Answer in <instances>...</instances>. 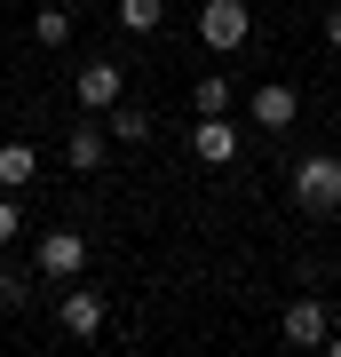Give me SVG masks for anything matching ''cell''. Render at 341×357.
I'll use <instances>...</instances> for the list:
<instances>
[{"label": "cell", "instance_id": "cell-1", "mask_svg": "<svg viewBox=\"0 0 341 357\" xmlns=\"http://www.w3.org/2000/svg\"><path fill=\"white\" fill-rule=\"evenodd\" d=\"M286 191H294L302 215H333V206H341V159H333V151L294 159V167H286Z\"/></svg>", "mask_w": 341, "mask_h": 357}, {"label": "cell", "instance_id": "cell-2", "mask_svg": "<svg viewBox=\"0 0 341 357\" xmlns=\"http://www.w3.org/2000/svg\"><path fill=\"white\" fill-rule=\"evenodd\" d=\"M199 40L215 56H238L254 40V8H246V0H206V8H199Z\"/></svg>", "mask_w": 341, "mask_h": 357}, {"label": "cell", "instance_id": "cell-3", "mask_svg": "<svg viewBox=\"0 0 341 357\" xmlns=\"http://www.w3.org/2000/svg\"><path fill=\"white\" fill-rule=\"evenodd\" d=\"M32 270L56 278V286H72L79 270H88V238H79V230H48V238L32 246Z\"/></svg>", "mask_w": 341, "mask_h": 357}, {"label": "cell", "instance_id": "cell-4", "mask_svg": "<svg viewBox=\"0 0 341 357\" xmlns=\"http://www.w3.org/2000/svg\"><path fill=\"white\" fill-rule=\"evenodd\" d=\"M103 318H112V302H103V294L96 286H63V302H56V326L63 333H72V342H96V333H103Z\"/></svg>", "mask_w": 341, "mask_h": 357}, {"label": "cell", "instance_id": "cell-5", "mask_svg": "<svg viewBox=\"0 0 341 357\" xmlns=\"http://www.w3.org/2000/svg\"><path fill=\"white\" fill-rule=\"evenodd\" d=\"M190 159H199V167H230V159H238V119H230V112H199V119H190Z\"/></svg>", "mask_w": 341, "mask_h": 357}, {"label": "cell", "instance_id": "cell-6", "mask_svg": "<svg viewBox=\"0 0 341 357\" xmlns=\"http://www.w3.org/2000/svg\"><path fill=\"white\" fill-rule=\"evenodd\" d=\"M119 96H127V72L112 64V56H96V64H79V79H72V103H79V112H112Z\"/></svg>", "mask_w": 341, "mask_h": 357}, {"label": "cell", "instance_id": "cell-7", "mask_svg": "<svg viewBox=\"0 0 341 357\" xmlns=\"http://www.w3.org/2000/svg\"><path fill=\"white\" fill-rule=\"evenodd\" d=\"M278 333H286L294 349H326L333 318H326V302H317V294H302V302H286V310H278Z\"/></svg>", "mask_w": 341, "mask_h": 357}, {"label": "cell", "instance_id": "cell-8", "mask_svg": "<svg viewBox=\"0 0 341 357\" xmlns=\"http://www.w3.org/2000/svg\"><path fill=\"white\" fill-rule=\"evenodd\" d=\"M294 119H302V96H294L286 79H262V88H254V128H270V135H286Z\"/></svg>", "mask_w": 341, "mask_h": 357}, {"label": "cell", "instance_id": "cell-9", "mask_svg": "<svg viewBox=\"0 0 341 357\" xmlns=\"http://www.w3.org/2000/svg\"><path fill=\"white\" fill-rule=\"evenodd\" d=\"M103 151H112V128H96V119H79V128L63 135V167H72V175H96Z\"/></svg>", "mask_w": 341, "mask_h": 357}, {"label": "cell", "instance_id": "cell-10", "mask_svg": "<svg viewBox=\"0 0 341 357\" xmlns=\"http://www.w3.org/2000/svg\"><path fill=\"white\" fill-rule=\"evenodd\" d=\"M24 183H40V151L32 143H0V191H24Z\"/></svg>", "mask_w": 341, "mask_h": 357}, {"label": "cell", "instance_id": "cell-11", "mask_svg": "<svg viewBox=\"0 0 341 357\" xmlns=\"http://www.w3.org/2000/svg\"><path fill=\"white\" fill-rule=\"evenodd\" d=\"M103 128H112V143H127V151H135V143H151V112H135V103H112V112H103Z\"/></svg>", "mask_w": 341, "mask_h": 357}, {"label": "cell", "instance_id": "cell-12", "mask_svg": "<svg viewBox=\"0 0 341 357\" xmlns=\"http://www.w3.org/2000/svg\"><path fill=\"white\" fill-rule=\"evenodd\" d=\"M112 16H119V32H135V40H151V32L167 24V0H119Z\"/></svg>", "mask_w": 341, "mask_h": 357}, {"label": "cell", "instance_id": "cell-13", "mask_svg": "<svg viewBox=\"0 0 341 357\" xmlns=\"http://www.w3.org/2000/svg\"><path fill=\"white\" fill-rule=\"evenodd\" d=\"M32 40H40V48H72V0H63V8H40L32 16Z\"/></svg>", "mask_w": 341, "mask_h": 357}, {"label": "cell", "instance_id": "cell-14", "mask_svg": "<svg viewBox=\"0 0 341 357\" xmlns=\"http://www.w3.org/2000/svg\"><path fill=\"white\" fill-rule=\"evenodd\" d=\"M190 112H230V79H222V72H206L199 88H190Z\"/></svg>", "mask_w": 341, "mask_h": 357}, {"label": "cell", "instance_id": "cell-15", "mask_svg": "<svg viewBox=\"0 0 341 357\" xmlns=\"http://www.w3.org/2000/svg\"><path fill=\"white\" fill-rule=\"evenodd\" d=\"M32 302V278H24V270H8V262H0V310H24Z\"/></svg>", "mask_w": 341, "mask_h": 357}, {"label": "cell", "instance_id": "cell-16", "mask_svg": "<svg viewBox=\"0 0 341 357\" xmlns=\"http://www.w3.org/2000/svg\"><path fill=\"white\" fill-rule=\"evenodd\" d=\"M16 230H24V215H16V191H0V246H8Z\"/></svg>", "mask_w": 341, "mask_h": 357}, {"label": "cell", "instance_id": "cell-17", "mask_svg": "<svg viewBox=\"0 0 341 357\" xmlns=\"http://www.w3.org/2000/svg\"><path fill=\"white\" fill-rule=\"evenodd\" d=\"M326 48L341 56V8H326Z\"/></svg>", "mask_w": 341, "mask_h": 357}]
</instances>
